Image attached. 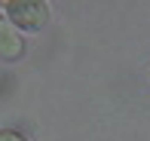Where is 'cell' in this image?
<instances>
[{
	"label": "cell",
	"mask_w": 150,
	"mask_h": 141,
	"mask_svg": "<svg viewBox=\"0 0 150 141\" xmlns=\"http://www.w3.org/2000/svg\"><path fill=\"white\" fill-rule=\"evenodd\" d=\"M22 52H25L22 34H18L16 25L0 12V58H3V62H16V58H22Z\"/></svg>",
	"instance_id": "2"
},
{
	"label": "cell",
	"mask_w": 150,
	"mask_h": 141,
	"mask_svg": "<svg viewBox=\"0 0 150 141\" xmlns=\"http://www.w3.org/2000/svg\"><path fill=\"white\" fill-rule=\"evenodd\" d=\"M0 141H28V138H22L18 132H12V129H0Z\"/></svg>",
	"instance_id": "3"
},
{
	"label": "cell",
	"mask_w": 150,
	"mask_h": 141,
	"mask_svg": "<svg viewBox=\"0 0 150 141\" xmlns=\"http://www.w3.org/2000/svg\"><path fill=\"white\" fill-rule=\"evenodd\" d=\"M3 16L16 25V31L37 34L49 25V6L43 0H9L3 3Z\"/></svg>",
	"instance_id": "1"
}]
</instances>
